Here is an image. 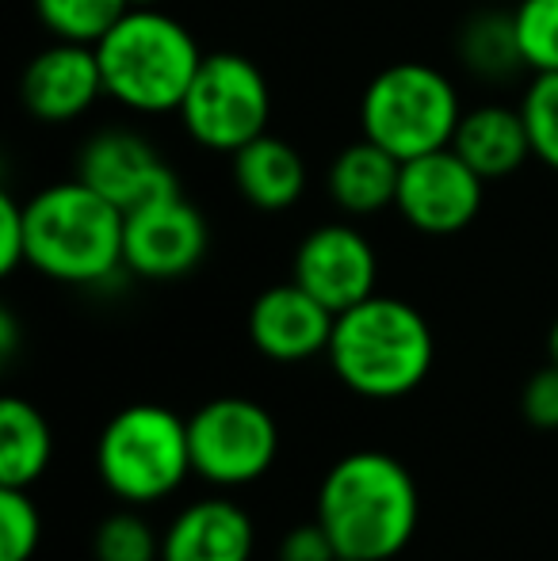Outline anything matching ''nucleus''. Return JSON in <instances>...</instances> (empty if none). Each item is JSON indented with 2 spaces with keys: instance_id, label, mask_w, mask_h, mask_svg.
I'll list each match as a JSON object with an SVG mask.
<instances>
[{
  "instance_id": "obj_10",
  "label": "nucleus",
  "mask_w": 558,
  "mask_h": 561,
  "mask_svg": "<svg viewBox=\"0 0 558 561\" xmlns=\"http://www.w3.org/2000/svg\"><path fill=\"white\" fill-rule=\"evenodd\" d=\"M77 180L112 199L123 215L164 199V195L184 192L172 164L157 153L153 141H146L135 130H123V126L100 130L84 141L77 153Z\"/></svg>"
},
{
  "instance_id": "obj_15",
  "label": "nucleus",
  "mask_w": 558,
  "mask_h": 561,
  "mask_svg": "<svg viewBox=\"0 0 558 561\" xmlns=\"http://www.w3.org/2000/svg\"><path fill=\"white\" fill-rule=\"evenodd\" d=\"M257 547L253 519L226 496H207L180 512L161 535V561H249Z\"/></svg>"
},
{
  "instance_id": "obj_25",
  "label": "nucleus",
  "mask_w": 558,
  "mask_h": 561,
  "mask_svg": "<svg viewBox=\"0 0 558 561\" xmlns=\"http://www.w3.org/2000/svg\"><path fill=\"white\" fill-rule=\"evenodd\" d=\"M96 561H161V539L135 512H115L96 527Z\"/></svg>"
},
{
  "instance_id": "obj_7",
  "label": "nucleus",
  "mask_w": 558,
  "mask_h": 561,
  "mask_svg": "<svg viewBox=\"0 0 558 561\" xmlns=\"http://www.w3.org/2000/svg\"><path fill=\"white\" fill-rule=\"evenodd\" d=\"M180 123L215 153H238L253 138L269 134L272 123V89L269 77L246 54L218 50L203 54V66L180 104Z\"/></svg>"
},
{
  "instance_id": "obj_11",
  "label": "nucleus",
  "mask_w": 558,
  "mask_h": 561,
  "mask_svg": "<svg viewBox=\"0 0 558 561\" xmlns=\"http://www.w3.org/2000/svg\"><path fill=\"white\" fill-rule=\"evenodd\" d=\"M207 218L200 215L195 203L184 199V192L130 210L127 229H123L127 272L141 279H180L195 272V264L207 256Z\"/></svg>"
},
{
  "instance_id": "obj_24",
  "label": "nucleus",
  "mask_w": 558,
  "mask_h": 561,
  "mask_svg": "<svg viewBox=\"0 0 558 561\" xmlns=\"http://www.w3.org/2000/svg\"><path fill=\"white\" fill-rule=\"evenodd\" d=\"M43 542V519L31 489L0 485V561H31Z\"/></svg>"
},
{
  "instance_id": "obj_19",
  "label": "nucleus",
  "mask_w": 558,
  "mask_h": 561,
  "mask_svg": "<svg viewBox=\"0 0 558 561\" xmlns=\"http://www.w3.org/2000/svg\"><path fill=\"white\" fill-rule=\"evenodd\" d=\"M455 54L463 69L478 81H513L521 69H528L516 43L513 8H482L467 15L455 35Z\"/></svg>"
},
{
  "instance_id": "obj_20",
  "label": "nucleus",
  "mask_w": 558,
  "mask_h": 561,
  "mask_svg": "<svg viewBox=\"0 0 558 561\" xmlns=\"http://www.w3.org/2000/svg\"><path fill=\"white\" fill-rule=\"evenodd\" d=\"M50 466V428L23 398L0 401V485L31 489Z\"/></svg>"
},
{
  "instance_id": "obj_1",
  "label": "nucleus",
  "mask_w": 558,
  "mask_h": 561,
  "mask_svg": "<svg viewBox=\"0 0 558 561\" xmlns=\"http://www.w3.org/2000/svg\"><path fill=\"white\" fill-rule=\"evenodd\" d=\"M421 496L413 473L387 450H352L337 458L318 489V524L337 554L390 561L418 531Z\"/></svg>"
},
{
  "instance_id": "obj_5",
  "label": "nucleus",
  "mask_w": 558,
  "mask_h": 561,
  "mask_svg": "<svg viewBox=\"0 0 558 561\" xmlns=\"http://www.w3.org/2000/svg\"><path fill=\"white\" fill-rule=\"evenodd\" d=\"M463 118L452 77L424 61H398L367 81L360 96V130L398 161L452 146Z\"/></svg>"
},
{
  "instance_id": "obj_9",
  "label": "nucleus",
  "mask_w": 558,
  "mask_h": 561,
  "mask_svg": "<svg viewBox=\"0 0 558 561\" xmlns=\"http://www.w3.org/2000/svg\"><path fill=\"white\" fill-rule=\"evenodd\" d=\"M486 199V180L452 146L402 161L395 210L429 237H452L478 218Z\"/></svg>"
},
{
  "instance_id": "obj_12",
  "label": "nucleus",
  "mask_w": 558,
  "mask_h": 561,
  "mask_svg": "<svg viewBox=\"0 0 558 561\" xmlns=\"http://www.w3.org/2000/svg\"><path fill=\"white\" fill-rule=\"evenodd\" d=\"M291 279L310 290L333 313L375 295L379 283V256L375 244L349 222H326L298 241L291 260Z\"/></svg>"
},
{
  "instance_id": "obj_21",
  "label": "nucleus",
  "mask_w": 558,
  "mask_h": 561,
  "mask_svg": "<svg viewBox=\"0 0 558 561\" xmlns=\"http://www.w3.org/2000/svg\"><path fill=\"white\" fill-rule=\"evenodd\" d=\"M127 12V0H35L38 23L54 38L84 46H96Z\"/></svg>"
},
{
  "instance_id": "obj_31",
  "label": "nucleus",
  "mask_w": 558,
  "mask_h": 561,
  "mask_svg": "<svg viewBox=\"0 0 558 561\" xmlns=\"http://www.w3.org/2000/svg\"><path fill=\"white\" fill-rule=\"evenodd\" d=\"M127 4H130V8H157L161 0H127Z\"/></svg>"
},
{
  "instance_id": "obj_17",
  "label": "nucleus",
  "mask_w": 558,
  "mask_h": 561,
  "mask_svg": "<svg viewBox=\"0 0 558 561\" xmlns=\"http://www.w3.org/2000/svg\"><path fill=\"white\" fill-rule=\"evenodd\" d=\"M230 176L241 199L257 210H291L306 192V161L287 138L261 134L238 153H230Z\"/></svg>"
},
{
  "instance_id": "obj_18",
  "label": "nucleus",
  "mask_w": 558,
  "mask_h": 561,
  "mask_svg": "<svg viewBox=\"0 0 558 561\" xmlns=\"http://www.w3.org/2000/svg\"><path fill=\"white\" fill-rule=\"evenodd\" d=\"M398 176H402V161L383 146H375L372 138H360L329 161L326 192L344 215L367 218L395 207Z\"/></svg>"
},
{
  "instance_id": "obj_28",
  "label": "nucleus",
  "mask_w": 558,
  "mask_h": 561,
  "mask_svg": "<svg viewBox=\"0 0 558 561\" xmlns=\"http://www.w3.org/2000/svg\"><path fill=\"white\" fill-rule=\"evenodd\" d=\"M333 539H329L326 527L314 519V524H298L291 527L287 535H283L280 542V561H337Z\"/></svg>"
},
{
  "instance_id": "obj_3",
  "label": "nucleus",
  "mask_w": 558,
  "mask_h": 561,
  "mask_svg": "<svg viewBox=\"0 0 558 561\" xmlns=\"http://www.w3.org/2000/svg\"><path fill=\"white\" fill-rule=\"evenodd\" d=\"M27 264L69 287H100L127 272L123 229L127 215L84 180H61L27 203Z\"/></svg>"
},
{
  "instance_id": "obj_33",
  "label": "nucleus",
  "mask_w": 558,
  "mask_h": 561,
  "mask_svg": "<svg viewBox=\"0 0 558 561\" xmlns=\"http://www.w3.org/2000/svg\"><path fill=\"white\" fill-rule=\"evenodd\" d=\"M337 561H356V558H337Z\"/></svg>"
},
{
  "instance_id": "obj_2",
  "label": "nucleus",
  "mask_w": 558,
  "mask_h": 561,
  "mask_svg": "<svg viewBox=\"0 0 558 561\" xmlns=\"http://www.w3.org/2000/svg\"><path fill=\"white\" fill-rule=\"evenodd\" d=\"M326 355L352 393L367 401H395L429 378L436 340L418 306L372 295L337 313Z\"/></svg>"
},
{
  "instance_id": "obj_22",
  "label": "nucleus",
  "mask_w": 558,
  "mask_h": 561,
  "mask_svg": "<svg viewBox=\"0 0 558 561\" xmlns=\"http://www.w3.org/2000/svg\"><path fill=\"white\" fill-rule=\"evenodd\" d=\"M516 43L528 61V73L558 69V0H516L513 4Z\"/></svg>"
},
{
  "instance_id": "obj_14",
  "label": "nucleus",
  "mask_w": 558,
  "mask_h": 561,
  "mask_svg": "<svg viewBox=\"0 0 558 561\" xmlns=\"http://www.w3.org/2000/svg\"><path fill=\"white\" fill-rule=\"evenodd\" d=\"M333 325L337 313L295 279L257 295L249 310V340L272 363H303L329 352Z\"/></svg>"
},
{
  "instance_id": "obj_16",
  "label": "nucleus",
  "mask_w": 558,
  "mask_h": 561,
  "mask_svg": "<svg viewBox=\"0 0 558 561\" xmlns=\"http://www.w3.org/2000/svg\"><path fill=\"white\" fill-rule=\"evenodd\" d=\"M452 149L482 180H505L532 161V138L521 107L505 104H482L463 112Z\"/></svg>"
},
{
  "instance_id": "obj_23",
  "label": "nucleus",
  "mask_w": 558,
  "mask_h": 561,
  "mask_svg": "<svg viewBox=\"0 0 558 561\" xmlns=\"http://www.w3.org/2000/svg\"><path fill=\"white\" fill-rule=\"evenodd\" d=\"M521 115L532 138V157L558 172V69L555 73H532L521 96Z\"/></svg>"
},
{
  "instance_id": "obj_6",
  "label": "nucleus",
  "mask_w": 558,
  "mask_h": 561,
  "mask_svg": "<svg viewBox=\"0 0 558 561\" xmlns=\"http://www.w3.org/2000/svg\"><path fill=\"white\" fill-rule=\"evenodd\" d=\"M104 485L127 504L164 501L192 473L187 421L164 405H130L107 421L96 447Z\"/></svg>"
},
{
  "instance_id": "obj_30",
  "label": "nucleus",
  "mask_w": 558,
  "mask_h": 561,
  "mask_svg": "<svg viewBox=\"0 0 558 561\" xmlns=\"http://www.w3.org/2000/svg\"><path fill=\"white\" fill-rule=\"evenodd\" d=\"M547 352H551V363H558V318H555L551 333H547Z\"/></svg>"
},
{
  "instance_id": "obj_13",
  "label": "nucleus",
  "mask_w": 558,
  "mask_h": 561,
  "mask_svg": "<svg viewBox=\"0 0 558 561\" xmlns=\"http://www.w3.org/2000/svg\"><path fill=\"white\" fill-rule=\"evenodd\" d=\"M104 73H100L96 46L61 43L54 38L46 50L27 61L20 77V104L38 123H73L100 104Z\"/></svg>"
},
{
  "instance_id": "obj_26",
  "label": "nucleus",
  "mask_w": 558,
  "mask_h": 561,
  "mask_svg": "<svg viewBox=\"0 0 558 561\" xmlns=\"http://www.w3.org/2000/svg\"><path fill=\"white\" fill-rule=\"evenodd\" d=\"M524 421L539 432H558V363H547L528 378L521 393Z\"/></svg>"
},
{
  "instance_id": "obj_29",
  "label": "nucleus",
  "mask_w": 558,
  "mask_h": 561,
  "mask_svg": "<svg viewBox=\"0 0 558 561\" xmlns=\"http://www.w3.org/2000/svg\"><path fill=\"white\" fill-rule=\"evenodd\" d=\"M12 352H15V318L4 310L0 313V355L12 359Z\"/></svg>"
},
{
  "instance_id": "obj_27",
  "label": "nucleus",
  "mask_w": 558,
  "mask_h": 561,
  "mask_svg": "<svg viewBox=\"0 0 558 561\" xmlns=\"http://www.w3.org/2000/svg\"><path fill=\"white\" fill-rule=\"evenodd\" d=\"M27 264V207L12 192L0 195V272L12 275Z\"/></svg>"
},
{
  "instance_id": "obj_4",
  "label": "nucleus",
  "mask_w": 558,
  "mask_h": 561,
  "mask_svg": "<svg viewBox=\"0 0 558 561\" xmlns=\"http://www.w3.org/2000/svg\"><path fill=\"white\" fill-rule=\"evenodd\" d=\"M104 92L135 115L180 112L203 50L192 31L161 8H130L96 43Z\"/></svg>"
},
{
  "instance_id": "obj_8",
  "label": "nucleus",
  "mask_w": 558,
  "mask_h": 561,
  "mask_svg": "<svg viewBox=\"0 0 558 561\" xmlns=\"http://www.w3.org/2000/svg\"><path fill=\"white\" fill-rule=\"evenodd\" d=\"M192 473L218 489L253 485L280 455L276 416L249 398H215L187 416Z\"/></svg>"
},
{
  "instance_id": "obj_32",
  "label": "nucleus",
  "mask_w": 558,
  "mask_h": 561,
  "mask_svg": "<svg viewBox=\"0 0 558 561\" xmlns=\"http://www.w3.org/2000/svg\"><path fill=\"white\" fill-rule=\"evenodd\" d=\"M493 4H516V0H493Z\"/></svg>"
}]
</instances>
